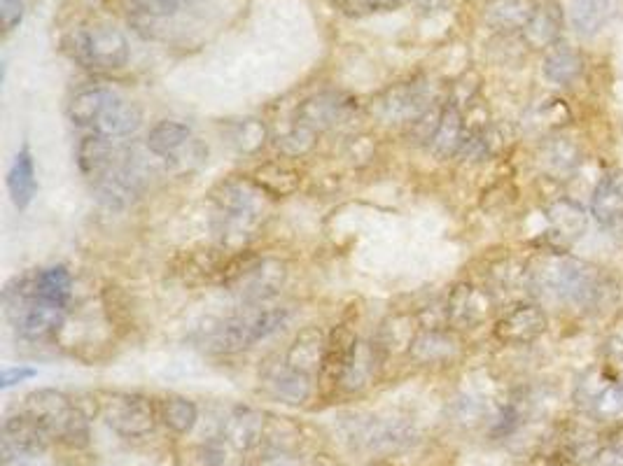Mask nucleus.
Returning <instances> with one entry per match:
<instances>
[{"label":"nucleus","mask_w":623,"mask_h":466,"mask_svg":"<svg viewBox=\"0 0 623 466\" xmlns=\"http://www.w3.org/2000/svg\"><path fill=\"white\" fill-rule=\"evenodd\" d=\"M266 196L252 180L231 178L215 187V233L224 250H241L266 215Z\"/></svg>","instance_id":"obj_1"},{"label":"nucleus","mask_w":623,"mask_h":466,"mask_svg":"<svg viewBox=\"0 0 623 466\" xmlns=\"http://www.w3.org/2000/svg\"><path fill=\"white\" fill-rule=\"evenodd\" d=\"M530 280L544 294L574 303V306H593L605 292V280L598 268L563 252H549L546 257L537 259V266L530 271Z\"/></svg>","instance_id":"obj_2"},{"label":"nucleus","mask_w":623,"mask_h":466,"mask_svg":"<svg viewBox=\"0 0 623 466\" xmlns=\"http://www.w3.org/2000/svg\"><path fill=\"white\" fill-rule=\"evenodd\" d=\"M287 320H290L287 308H264L255 303L252 308L227 317L210 334L208 348L220 352V355H234V352L252 348L255 343L273 336L280 327H285Z\"/></svg>","instance_id":"obj_3"},{"label":"nucleus","mask_w":623,"mask_h":466,"mask_svg":"<svg viewBox=\"0 0 623 466\" xmlns=\"http://www.w3.org/2000/svg\"><path fill=\"white\" fill-rule=\"evenodd\" d=\"M66 47L70 56L89 70H119L131 56L129 40L112 24L75 28L66 38Z\"/></svg>","instance_id":"obj_4"},{"label":"nucleus","mask_w":623,"mask_h":466,"mask_svg":"<svg viewBox=\"0 0 623 466\" xmlns=\"http://www.w3.org/2000/svg\"><path fill=\"white\" fill-rule=\"evenodd\" d=\"M101 415L105 425L124 439H143L157 425L154 406L138 394H110L101 401Z\"/></svg>","instance_id":"obj_5"},{"label":"nucleus","mask_w":623,"mask_h":466,"mask_svg":"<svg viewBox=\"0 0 623 466\" xmlns=\"http://www.w3.org/2000/svg\"><path fill=\"white\" fill-rule=\"evenodd\" d=\"M287 278V266L278 259H257L252 257L248 266L229 282L231 292H236L245 303L255 306V303H264L278 294Z\"/></svg>","instance_id":"obj_6"},{"label":"nucleus","mask_w":623,"mask_h":466,"mask_svg":"<svg viewBox=\"0 0 623 466\" xmlns=\"http://www.w3.org/2000/svg\"><path fill=\"white\" fill-rule=\"evenodd\" d=\"M80 411V404H75L68 394L49 390V387L26 394L24 399V413L31 415L33 420H38L54 439H63L66 436L68 427L73 425Z\"/></svg>","instance_id":"obj_7"},{"label":"nucleus","mask_w":623,"mask_h":466,"mask_svg":"<svg viewBox=\"0 0 623 466\" xmlns=\"http://www.w3.org/2000/svg\"><path fill=\"white\" fill-rule=\"evenodd\" d=\"M432 108L423 84H399L376 98L374 115L388 124H413Z\"/></svg>","instance_id":"obj_8"},{"label":"nucleus","mask_w":623,"mask_h":466,"mask_svg":"<svg viewBox=\"0 0 623 466\" xmlns=\"http://www.w3.org/2000/svg\"><path fill=\"white\" fill-rule=\"evenodd\" d=\"M54 436L33 420L31 415L21 411L19 415L5 420L3 425V455L5 460L10 457H35L42 455Z\"/></svg>","instance_id":"obj_9"},{"label":"nucleus","mask_w":623,"mask_h":466,"mask_svg":"<svg viewBox=\"0 0 623 466\" xmlns=\"http://www.w3.org/2000/svg\"><path fill=\"white\" fill-rule=\"evenodd\" d=\"M546 327H549V320L544 310L535 303H523L495 322L493 336L502 345H528L535 343Z\"/></svg>","instance_id":"obj_10"},{"label":"nucleus","mask_w":623,"mask_h":466,"mask_svg":"<svg viewBox=\"0 0 623 466\" xmlns=\"http://www.w3.org/2000/svg\"><path fill=\"white\" fill-rule=\"evenodd\" d=\"M546 222H549V229H546V243H549L553 252L570 250V247L584 236L588 224L584 208H581L579 203H574L572 199L553 201L551 206L546 208Z\"/></svg>","instance_id":"obj_11"},{"label":"nucleus","mask_w":623,"mask_h":466,"mask_svg":"<svg viewBox=\"0 0 623 466\" xmlns=\"http://www.w3.org/2000/svg\"><path fill=\"white\" fill-rule=\"evenodd\" d=\"M490 313V299L483 289L460 282L451 289L446 299V317L448 324L455 329L476 327L486 320Z\"/></svg>","instance_id":"obj_12"},{"label":"nucleus","mask_w":623,"mask_h":466,"mask_svg":"<svg viewBox=\"0 0 623 466\" xmlns=\"http://www.w3.org/2000/svg\"><path fill=\"white\" fill-rule=\"evenodd\" d=\"M77 168H80L82 178H87L91 185H98L103 182L108 175L115 171V147H112V140L101 136V133H87V136L80 138L77 143Z\"/></svg>","instance_id":"obj_13"},{"label":"nucleus","mask_w":623,"mask_h":466,"mask_svg":"<svg viewBox=\"0 0 623 466\" xmlns=\"http://www.w3.org/2000/svg\"><path fill=\"white\" fill-rule=\"evenodd\" d=\"M584 401L598 418H619L623 413V383L607 369L593 371L584 383Z\"/></svg>","instance_id":"obj_14"},{"label":"nucleus","mask_w":623,"mask_h":466,"mask_svg":"<svg viewBox=\"0 0 623 466\" xmlns=\"http://www.w3.org/2000/svg\"><path fill=\"white\" fill-rule=\"evenodd\" d=\"M563 28H565L563 7H560L558 0H544V3L537 5L528 26L521 31L523 42L530 49H542V52H546V49L558 45L560 38H563Z\"/></svg>","instance_id":"obj_15"},{"label":"nucleus","mask_w":623,"mask_h":466,"mask_svg":"<svg viewBox=\"0 0 623 466\" xmlns=\"http://www.w3.org/2000/svg\"><path fill=\"white\" fill-rule=\"evenodd\" d=\"M327 352V334L320 327L301 329L290 348H287L285 364L292 366L294 371L306 373V376H320L322 364H325Z\"/></svg>","instance_id":"obj_16"},{"label":"nucleus","mask_w":623,"mask_h":466,"mask_svg":"<svg viewBox=\"0 0 623 466\" xmlns=\"http://www.w3.org/2000/svg\"><path fill=\"white\" fill-rule=\"evenodd\" d=\"M264 387L269 390L273 399L283 401V404L299 406L311 399L313 392V378L306 373L294 371L292 366L273 364L264 371Z\"/></svg>","instance_id":"obj_17"},{"label":"nucleus","mask_w":623,"mask_h":466,"mask_svg":"<svg viewBox=\"0 0 623 466\" xmlns=\"http://www.w3.org/2000/svg\"><path fill=\"white\" fill-rule=\"evenodd\" d=\"M227 250L224 247H217V250H189L182 252L178 257V273L185 282H192V285H199V282H210V280H220L224 278V268L229 264Z\"/></svg>","instance_id":"obj_18"},{"label":"nucleus","mask_w":623,"mask_h":466,"mask_svg":"<svg viewBox=\"0 0 623 466\" xmlns=\"http://www.w3.org/2000/svg\"><path fill=\"white\" fill-rule=\"evenodd\" d=\"M537 10L535 0H488L483 5V24L490 31L509 35L523 31Z\"/></svg>","instance_id":"obj_19"},{"label":"nucleus","mask_w":623,"mask_h":466,"mask_svg":"<svg viewBox=\"0 0 623 466\" xmlns=\"http://www.w3.org/2000/svg\"><path fill=\"white\" fill-rule=\"evenodd\" d=\"M411 359L418 364H448L460 355L458 336L444 329H423L413 338L409 348Z\"/></svg>","instance_id":"obj_20"},{"label":"nucleus","mask_w":623,"mask_h":466,"mask_svg":"<svg viewBox=\"0 0 623 466\" xmlns=\"http://www.w3.org/2000/svg\"><path fill=\"white\" fill-rule=\"evenodd\" d=\"M383 352L376 343L357 341L353 355H350L346 369H343L339 378V387L346 392H360L369 387L376 378V369L381 364Z\"/></svg>","instance_id":"obj_21"},{"label":"nucleus","mask_w":623,"mask_h":466,"mask_svg":"<svg viewBox=\"0 0 623 466\" xmlns=\"http://www.w3.org/2000/svg\"><path fill=\"white\" fill-rule=\"evenodd\" d=\"M264 436V415L255 411V408H236L224 422L222 439L229 448L238 450V453H248L262 441Z\"/></svg>","instance_id":"obj_22"},{"label":"nucleus","mask_w":623,"mask_h":466,"mask_svg":"<svg viewBox=\"0 0 623 466\" xmlns=\"http://www.w3.org/2000/svg\"><path fill=\"white\" fill-rule=\"evenodd\" d=\"M467 131H465V115H462L460 108H455L453 103H446L444 110H441V119L437 131L430 140V152L439 161H446L451 157H458L460 147L465 145Z\"/></svg>","instance_id":"obj_23"},{"label":"nucleus","mask_w":623,"mask_h":466,"mask_svg":"<svg viewBox=\"0 0 623 466\" xmlns=\"http://www.w3.org/2000/svg\"><path fill=\"white\" fill-rule=\"evenodd\" d=\"M189 143H192V129L187 124L175 122V119H164V122L152 126L145 145L147 152L154 154L157 159L175 161L187 150Z\"/></svg>","instance_id":"obj_24"},{"label":"nucleus","mask_w":623,"mask_h":466,"mask_svg":"<svg viewBox=\"0 0 623 466\" xmlns=\"http://www.w3.org/2000/svg\"><path fill=\"white\" fill-rule=\"evenodd\" d=\"M7 192L17 210H26L38 192V178H35V161L31 147L24 145L14 157L10 171H7Z\"/></svg>","instance_id":"obj_25"},{"label":"nucleus","mask_w":623,"mask_h":466,"mask_svg":"<svg viewBox=\"0 0 623 466\" xmlns=\"http://www.w3.org/2000/svg\"><path fill=\"white\" fill-rule=\"evenodd\" d=\"M348 101L339 94H318L301 103L299 122L315 131H327L348 115Z\"/></svg>","instance_id":"obj_26"},{"label":"nucleus","mask_w":623,"mask_h":466,"mask_svg":"<svg viewBox=\"0 0 623 466\" xmlns=\"http://www.w3.org/2000/svg\"><path fill=\"white\" fill-rule=\"evenodd\" d=\"M591 213L600 224L623 222V171H612L598 182L591 196Z\"/></svg>","instance_id":"obj_27"},{"label":"nucleus","mask_w":623,"mask_h":466,"mask_svg":"<svg viewBox=\"0 0 623 466\" xmlns=\"http://www.w3.org/2000/svg\"><path fill=\"white\" fill-rule=\"evenodd\" d=\"M542 73L546 80L560 84V87L572 84L581 73H584V54H581L577 47L560 40L558 45H553L544 52Z\"/></svg>","instance_id":"obj_28"},{"label":"nucleus","mask_w":623,"mask_h":466,"mask_svg":"<svg viewBox=\"0 0 623 466\" xmlns=\"http://www.w3.org/2000/svg\"><path fill=\"white\" fill-rule=\"evenodd\" d=\"M140 124H143V112H140L138 105L124 101V98H115L98 117L94 131L110 140H117L133 136L140 129Z\"/></svg>","instance_id":"obj_29"},{"label":"nucleus","mask_w":623,"mask_h":466,"mask_svg":"<svg viewBox=\"0 0 623 466\" xmlns=\"http://www.w3.org/2000/svg\"><path fill=\"white\" fill-rule=\"evenodd\" d=\"M250 180L269 196V199H287L297 194L301 187V173L297 168L280 164V161H269V164L257 166L252 171Z\"/></svg>","instance_id":"obj_30"},{"label":"nucleus","mask_w":623,"mask_h":466,"mask_svg":"<svg viewBox=\"0 0 623 466\" xmlns=\"http://www.w3.org/2000/svg\"><path fill=\"white\" fill-rule=\"evenodd\" d=\"M357 345V336L350 327H334L332 334H327V352H325V364H322L320 378L325 383L339 385V378L343 369H346L350 355H353Z\"/></svg>","instance_id":"obj_31"},{"label":"nucleus","mask_w":623,"mask_h":466,"mask_svg":"<svg viewBox=\"0 0 623 466\" xmlns=\"http://www.w3.org/2000/svg\"><path fill=\"white\" fill-rule=\"evenodd\" d=\"M115 94L105 87H84L70 98L68 119L75 126H96L103 110L115 101Z\"/></svg>","instance_id":"obj_32"},{"label":"nucleus","mask_w":623,"mask_h":466,"mask_svg":"<svg viewBox=\"0 0 623 466\" xmlns=\"http://www.w3.org/2000/svg\"><path fill=\"white\" fill-rule=\"evenodd\" d=\"M33 289L35 296H40V299L68 308L70 299H73V275H70L66 266L42 268V271L33 275Z\"/></svg>","instance_id":"obj_33"},{"label":"nucleus","mask_w":623,"mask_h":466,"mask_svg":"<svg viewBox=\"0 0 623 466\" xmlns=\"http://www.w3.org/2000/svg\"><path fill=\"white\" fill-rule=\"evenodd\" d=\"M418 317L411 315H392L383 322L381 331H378L376 345L381 348L383 355L388 352H409L413 338L418 336L416 331Z\"/></svg>","instance_id":"obj_34"},{"label":"nucleus","mask_w":623,"mask_h":466,"mask_svg":"<svg viewBox=\"0 0 623 466\" xmlns=\"http://www.w3.org/2000/svg\"><path fill=\"white\" fill-rule=\"evenodd\" d=\"M612 10V0H572L570 3V26L574 33L591 38L605 26Z\"/></svg>","instance_id":"obj_35"},{"label":"nucleus","mask_w":623,"mask_h":466,"mask_svg":"<svg viewBox=\"0 0 623 466\" xmlns=\"http://www.w3.org/2000/svg\"><path fill=\"white\" fill-rule=\"evenodd\" d=\"M362 441L374 450H399L411 443V429L402 422H369L362 429Z\"/></svg>","instance_id":"obj_36"},{"label":"nucleus","mask_w":623,"mask_h":466,"mask_svg":"<svg viewBox=\"0 0 623 466\" xmlns=\"http://www.w3.org/2000/svg\"><path fill=\"white\" fill-rule=\"evenodd\" d=\"M159 415L164 425L178 436L189 434L199 422V408L187 397H166L159 406Z\"/></svg>","instance_id":"obj_37"},{"label":"nucleus","mask_w":623,"mask_h":466,"mask_svg":"<svg viewBox=\"0 0 623 466\" xmlns=\"http://www.w3.org/2000/svg\"><path fill=\"white\" fill-rule=\"evenodd\" d=\"M315 145H318V131L301 122H297V126H292L287 133H283L276 143L278 152L290 159L306 157V154H311L315 150Z\"/></svg>","instance_id":"obj_38"},{"label":"nucleus","mask_w":623,"mask_h":466,"mask_svg":"<svg viewBox=\"0 0 623 466\" xmlns=\"http://www.w3.org/2000/svg\"><path fill=\"white\" fill-rule=\"evenodd\" d=\"M577 147L565 138H553L549 145H544V164L551 173H570L577 166Z\"/></svg>","instance_id":"obj_39"},{"label":"nucleus","mask_w":623,"mask_h":466,"mask_svg":"<svg viewBox=\"0 0 623 466\" xmlns=\"http://www.w3.org/2000/svg\"><path fill=\"white\" fill-rule=\"evenodd\" d=\"M231 143L243 154L259 152L266 143L264 122H259V119H243L241 124H236L234 133H231Z\"/></svg>","instance_id":"obj_40"},{"label":"nucleus","mask_w":623,"mask_h":466,"mask_svg":"<svg viewBox=\"0 0 623 466\" xmlns=\"http://www.w3.org/2000/svg\"><path fill=\"white\" fill-rule=\"evenodd\" d=\"M479 89H481V77L476 75L474 70H467V73H462L458 80H455L448 103H453L455 108L465 110L474 101H479Z\"/></svg>","instance_id":"obj_41"},{"label":"nucleus","mask_w":623,"mask_h":466,"mask_svg":"<svg viewBox=\"0 0 623 466\" xmlns=\"http://www.w3.org/2000/svg\"><path fill=\"white\" fill-rule=\"evenodd\" d=\"M131 7L145 17L161 19V17H171V14L178 12L180 3L178 0H131Z\"/></svg>","instance_id":"obj_42"},{"label":"nucleus","mask_w":623,"mask_h":466,"mask_svg":"<svg viewBox=\"0 0 623 466\" xmlns=\"http://www.w3.org/2000/svg\"><path fill=\"white\" fill-rule=\"evenodd\" d=\"M441 110H444V108H441ZM441 110L430 108V110L425 112L423 117L416 119V122L411 124V133H413V136H416V143L430 145V140H432V136H434V131H437V126H439Z\"/></svg>","instance_id":"obj_43"},{"label":"nucleus","mask_w":623,"mask_h":466,"mask_svg":"<svg viewBox=\"0 0 623 466\" xmlns=\"http://www.w3.org/2000/svg\"><path fill=\"white\" fill-rule=\"evenodd\" d=\"M374 152H376V145L369 136H357V138L350 140L348 147H346V157L357 166L367 164V161L374 159Z\"/></svg>","instance_id":"obj_44"},{"label":"nucleus","mask_w":623,"mask_h":466,"mask_svg":"<svg viewBox=\"0 0 623 466\" xmlns=\"http://www.w3.org/2000/svg\"><path fill=\"white\" fill-rule=\"evenodd\" d=\"M26 5L24 0H0V21H3L5 33H12L24 19Z\"/></svg>","instance_id":"obj_45"},{"label":"nucleus","mask_w":623,"mask_h":466,"mask_svg":"<svg viewBox=\"0 0 623 466\" xmlns=\"http://www.w3.org/2000/svg\"><path fill=\"white\" fill-rule=\"evenodd\" d=\"M605 362H607L605 369L623 383V341L621 338H609L605 345Z\"/></svg>","instance_id":"obj_46"},{"label":"nucleus","mask_w":623,"mask_h":466,"mask_svg":"<svg viewBox=\"0 0 623 466\" xmlns=\"http://www.w3.org/2000/svg\"><path fill=\"white\" fill-rule=\"evenodd\" d=\"M38 376V371L28 369V366H12V369H5L3 376H0V387L3 390H10V387L24 383V380H31Z\"/></svg>","instance_id":"obj_47"},{"label":"nucleus","mask_w":623,"mask_h":466,"mask_svg":"<svg viewBox=\"0 0 623 466\" xmlns=\"http://www.w3.org/2000/svg\"><path fill=\"white\" fill-rule=\"evenodd\" d=\"M411 3L423 12H441L448 10V5H451L453 0H411Z\"/></svg>","instance_id":"obj_48"},{"label":"nucleus","mask_w":623,"mask_h":466,"mask_svg":"<svg viewBox=\"0 0 623 466\" xmlns=\"http://www.w3.org/2000/svg\"><path fill=\"white\" fill-rule=\"evenodd\" d=\"M334 3H339L346 12L369 10V7H374V0H334Z\"/></svg>","instance_id":"obj_49"},{"label":"nucleus","mask_w":623,"mask_h":466,"mask_svg":"<svg viewBox=\"0 0 623 466\" xmlns=\"http://www.w3.org/2000/svg\"><path fill=\"white\" fill-rule=\"evenodd\" d=\"M178 3H185V0H178Z\"/></svg>","instance_id":"obj_50"}]
</instances>
